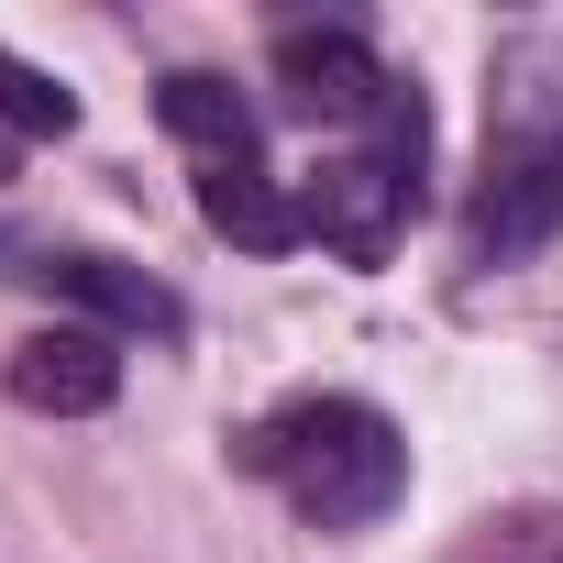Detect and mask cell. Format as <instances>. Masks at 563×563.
Wrapping results in <instances>:
<instances>
[{
    "mask_svg": "<svg viewBox=\"0 0 563 563\" xmlns=\"http://www.w3.org/2000/svg\"><path fill=\"white\" fill-rule=\"evenodd\" d=\"M563 232V45L508 34L486 67V166L464 199V265L508 276Z\"/></svg>",
    "mask_w": 563,
    "mask_h": 563,
    "instance_id": "1",
    "label": "cell"
},
{
    "mask_svg": "<svg viewBox=\"0 0 563 563\" xmlns=\"http://www.w3.org/2000/svg\"><path fill=\"white\" fill-rule=\"evenodd\" d=\"M243 464L288 497L310 530H376L409 497V431L376 398H354V387H310L288 409H265L243 431Z\"/></svg>",
    "mask_w": 563,
    "mask_h": 563,
    "instance_id": "2",
    "label": "cell"
},
{
    "mask_svg": "<svg viewBox=\"0 0 563 563\" xmlns=\"http://www.w3.org/2000/svg\"><path fill=\"white\" fill-rule=\"evenodd\" d=\"M420 166H431V111L420 122H387V133H354L310 188H299V232L343 265H387L409 210H420Z\"/></svg>",
    "mask_w": 563,
    "mask_h": 563,
    "instance_id": "3",
    "label": "cell"
},
{
    "mask_svg": "<svg viewBox=\"0 0 563 563\" xmlns=\"http://www.w3.org/2000/svg\"><path fill=\"white\" fill-rule=\"evenodd\" d=\"M265 56H276V78H288V100H299V111H332V122H354V133L420 122V89L376 56V34H365V23H276V34H265Z\"/></svg>",
    "mask_w": 563,
    "mask_h": 563,
    "instance_id": "4",
    "label": "cell"
},
{
    "mask_svg": "<svg viewBox=\"0 0 563 563\" xmlns=\"http://www.w3.org/2000/svg\"><path fill=\"white\" fill-rule=\"evenodd\" d=\"M0 387H12V409H34V420H100L111 398H122V354H111V332H34V343H12V365H0Z\"/></svg>",
    "mask_w": 563,
    "mask_h": 563,
    "instance_id": "5",
    "label": "cell"
},
{
    "mask_svg": "<svg viewBox=\"0 0 563 563\" xmlns=\"http://www.w3.org/2000/svg\"><path fill=\"white\" fill-rule=\"evenodd\" d=\"M23 276H45L56 299H78L100 332H144V343H177V332H188V299L166 288V276L122 265V254H34Z\"/></svg>",
    "mask_w": 563,
    "mask_h": 563,
    "instance_id": "6",
    "label": "cell"
},
{
    "mask_svg": "<svg viewBox=\"0 0 563 563\" xmlns=\"http://www.w3.org/2000/svg\"><path fill=\"white\" fill-rule=\"evenodd\" d=\"M199 221H210L221 243H243V254H288V243H310V232H299V188L276 177L265 155L199 166Z\"/></svg>",
    "mask_w": 563,
    "mask_h": 563,
    "instance_id": "7",
    "label": "cell"
},
{
    "mask_svg": "<svg viewBox=\"0 0 563 563\" xmlns=\"http://www.w3.org/2000/svg\"><path fill=\"white\" fill-rule=\"evenodd\" d=\"M155 122L199 155V166H243V155H265V133H254V100L232 89V78H210V67H177L166 89H155Z\"/></svg>",
    "mask_w": 563,
    "mask_h": 563,
    "instance_id": "8",
    "label": "cell"
},
{
    "mask_svg": "<svg viewBox=\"0 0 563 563\" xmlns=\"http://www.w3.org/2000/svg\"><path fill=\"white\" fill-rule=\"evenodd\" d=\"M453 563H563V519L552 508H486L453 541Z\"/></svg>",
    "mask_w": 563,
    "mask_h": 563,
    "instance_id": "9",
    "label": "cell"
},
{
    "mask_svg": "<svg viewBox=\"0 0 563 563\" xmlns=\"http://www.w3.org/2000/svg\"><path fill=\"white\" fill-rule=\"evenodd\" d=\"M0 122H12V133H67V122H78V89L0 45Z\"/></svg>",
    "mask_w": 563,
    "mask_h": 563,
    "instance_id": "10",
    "label": "cell"
}]
</instances>
